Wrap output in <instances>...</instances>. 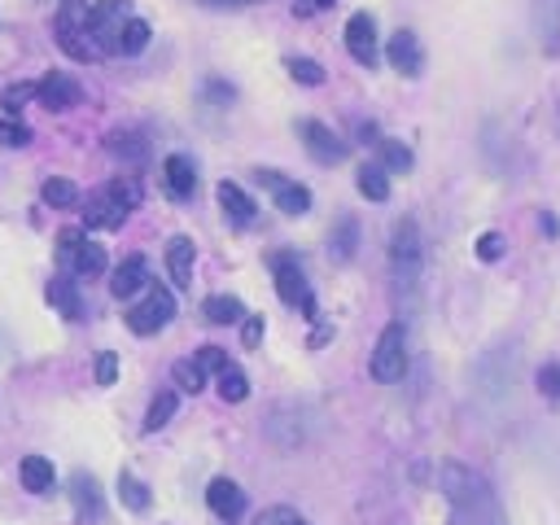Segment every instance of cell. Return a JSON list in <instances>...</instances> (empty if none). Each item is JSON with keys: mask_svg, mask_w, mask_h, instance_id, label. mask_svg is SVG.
<instances>
[{"mask_svg": "<svg viewBox=\"0 0 560 525\" xmlns=\"http://www.w3.org/2000/svg\"><path fill=\"white\" fill-rule=\"evenodd\" d=\"M442 490L451 503V525H508L490 481L464 464H446L442 468Z\"/></svg>", "mask_w": 560, "mask_h": 525, "instance_id": "1", "label": "cell"}, {"mask_svg": "<svg viewBox=\"0 0 560 525\" xmlns=\"http://www.w3.org/2000/svg\"><path fill=\"white\" fill-rule=\"evenodd\" d=\"M136 206H140V184L127 179V175H118V179L101 184V188L88 197L83 223H88V228H122Z\"/></svg>", "mask_w": 560, "mask_h": 525, "instance_id": "2", "label": "cell"}, {"mask_svg": "<svg viewBox=\"0 0 560 525\" xmlns=\"http://www.w3.org/2000/svg\"><path fill=\"white\" fill-rule=\"evenodd\" d=\"M88 13H92L88 0H61L57 22H52L61 52H70V57H79V61H92V57H96V48H92V39H88Z\"/></svg>", "mask_w": 560, "mask_h": 525, "instance_id": "3", "label": "cell"}, {"mask_svg": "<svg viewBox=\"0 0 560 525\" xmlns=\"http://www.w3.org/2000/svg\"><path fill=\"white\" fill-rule=\"evenodd\" d=\"M267 262H271V276H276V293H280V302L298 306L306 319H319L315 293H311V284H306V276H302V267H298V258H293V254H271Z\"/></svg>", "mask_w": 560, "mask_h": 525, "instance_id": "4", "label": "cell"}, {"mask_svg": "<svg viewBox=\"0 0 560 525\" xmlns=\"http://www.w3.org/2000/svg\"><path fill=\"white\" fill-rule=\"evenodd\" d=\"M420 258H424V249H420V228H416V219H398V228H394V236H389V267H394L398 289H411V284H416Z\"/></svg>", "mask_w": 560, "mask_h": 525, "instance_id": "5", "label": "cell"}, {"mask_svg": "<svg viewBox=\"0 0 560 525\" xmlns=\"http://www.w3.org/2000/svg\"><path fill=\"white\" fill-rule=\"evenodd\" d=\"M171 315H175L171 289H166V284H144V298L127 311V328H131L136 337H153V332H162V328L171 324Z\"/></svg>", "mask_w": 560, "mask_h": 525, "instance_id": "6", "label": "cell"}, {"mask_svg": "<svg viewBox=\"0 0 560 525\" xmlns=\"http://www.w3.org/2000/svg\"><path fill=\"white\" fill-rule=\"evenodd\" d=\"M368 372L381 385L402 381V372H407V332H402V324H385V332L376 337V350H372Z\"/></svg>", "mask_w": 560, "mask_h": 525, "instance_id": "7", "label": "cell"}, {"mask_svg": "<svg viewBox=\"0 0 560 525\" xmlns=\"http://www.w3.org/2000/svg\"><path fill=\"white\" fill-rule=\"evenodd\" d=\"M127 18H131V0H101V4H92V13H88V39H92L96 57L101 52H118V35H122Z\"/></svg>", "mask_w": 560, "mask_h": 525, "instance_id": "8", "label": "cell"}, {"mask_svg": "<svg viewBox=\"0 0 560 525\" xmlns=\"http://www.w3.org/2000/svg\"><path fill=\"white\" fill-rule=\"evenodd\" d=\"M298 136H302L306 153H311L315 162H324V166H337V162L350 153V144H346L332 127H324L319 118H302V122H298Z\"/></svg>", "mask_w": 560, "mask_h": 525, "instance_id": "9", "label": "cell"}, {"mask_svg": "<svg viewBox=\"0 0 560 525\" xmlns=\"http://www.w3.org/2000/svg\"><path fill=\"white\" fill-rule=\"evenodd\" d=\"M35 101H39L44 109L61 114V109H74V105L83 101V88H79L74 74H66V70H48V74L35 83Z\"/></svg>", "mask_w": 560, "mask_h": 525, "instance_id": "10", "label": "cell"}, {"mask_svg": "<svg viewBox=\"0 0 560 525\" xmlns=\"http://www.w3.org/2000/svg\"><path fill=\"white\" fill-rule=\"evenodd\" d=\"M61 249L70 254V267H74V276H101V271H105V245L88 241L83 232L66 228V232H61Z\"/></svg>", "mask_w": 560, "mask_h": 525, "instance_id": "11", "label": "cell"}, {"mask_svg": "<svg viewBox=\"0 0 560 525\" xmlns=\"http://www.w3.org/2000/svg\"><path fill=\"white\" fill-rule=\"evenodd\" d=\"M346 52L359 66H376V22H372V13H350V22H346Z\"/></svg>", "mask_w": 560, "mask_h": 525, "instance_id": "12", "label": "cell"}, {"mask_svg": "<svg viewBox=\"0 0 560 525\" xmlns=\"http://www.w3.org/2000/svg\"><path fill=\"white\" fill-rule=\"evenodd\" d=\"M162 184H166V197L188 201V197L197 192V166H192V158L171 153V158L162 162Z\"/></svg>", "mask_w": 560, "mask_h": 525, "instance_id": "13", "label": "cell"}, {"mask_svg": "<svg viewBox=\"0 0 560 525\" xmlns=\"http://www.w3.org/2000/svg\"><path fill=\"white\" fill-rule=\"evenodd\" d=\"M267 188H271V197H276V206L284 210V214H306L311 210V192L302 188V184H293V179H284V175H276V171H254Z\"/></svg>", "mask_w": 560, "mask_h": 525, "instance_id": "14", "label": "cell"}, {"mask_svg": "<svg viewBox=\"0 0 560 525\" xmlns=\"http://www.w3.org/2000/svg\"><path fill=\"white\" fill-rule=\"evenodd\" d=\"M206 503H210V512H214L219 521H236V516L245 512V490H241L232 477H214V481L206 486Z\"/></svg>", "mask_w": 560, "mask_h": 525, "instance_id": "15", "label": "cell"}, {"mask_svg": "<svg viewBox=\"0 0 560 525\" xmlns=\"http://www.w3.org/2000/svg\"><path fill=\"white\" fill-rule=\"evenodd\" d=\"M385 57H389V66L398 70V74H420V66H424V52H420V39L411 35V31H394L389 35V44H385Z\"/></svg>", "mask_w": 560, "mask_h": 525, "instance_id": "16", "label": "cell"}, {"mask_svg": "<svg viewBox=\"0 0 560 525\" xmlns=\"http://www.w3.org/2000/svg\"><path fill=\"white\" fill-rule=\"evenodd\" d=\"M534 35H538V48L547 57L560 52V0H534Z\"/></svg>", "mask_w": 560, "mask_h": 525, "instance_id": "17", "label": "cell"}, {"mask_svg": "<svg viewBox=\"0 0 560 525\" xmlns=\"http://www.w3.org/2000/svg\"><path fill=\"white\" fill-rule=\"evenodd\" d=\"M219 206H223V214H228L236 228H249V223L258 219L254 197H249L241 184H232V179H223V184H219Z\"/></svg>", "mask_w": 560, "mask_h": 525, "instance_id": "18", "label": "cell"}, {"mask_svg": "<svg viewBox=\"0 0 560 525\" xmlns=\"http://www.w3.org/2000/svg\"><path fill=\"white\" fill-rule=\"evenodd\" d=\"M144 284H149V262H144L140 254H131V258H122V262L114 267L109 293H114V298H131V293H140Z\"/></svg>", "mask_w": 560, "mask_h": 525, "instance_id": "19", "label": "cell"}, {"mask_svg": "<svg viewBox=\"0 0 560 525\" xmlns=\"http://www.w3.org/2000/svg\"><path fill=\"white\" fill-rule=\"evenodd\" d=\"M192 258H197V249H192L188 236H171L166 241V271L175 280V289H184L192 280Z\"/></svg>", "mask_w": 560, "mask_h": 525, "instance_id": "20", "label": "cell"}, {"mask_svg": "<svg viewBox=\"0 0 560 525\" xmlns=\"http://www.w3.org/2000/svg\"><path fill=\"white\" fill-rule=\"evenodd\" d=\"M18 481H22V490H31V494H48L52 481H57V468H52L44 455H26V459L18 464Z\"/></svg>", "mask_w": 560, "mask_h": 525, "instance_id": "21", "label": "cell"}, {"mask_svg": "<svg viewBox=\"0 0 560 525\" xmlns=\"http://www.w3.org/2000/svg\"><path fill=\"white\" fill-rule=\"evenodd\" d=\"M201 315H206L210 324H236V319L249 315V311H245V302L232 298V293H210V298L201 302Z\"/></svg>", "mask_w": 560, "mask_h": 525, "instance_id": "22", "label": "cell"}, {"mask_svg": "<svg viewBox=\"0 0 560 525\" xmlns=\"http://www.w3.org/2000/svg\"><path fill=\"white\" fill-rule=\"evenodd\" d=\"M354 184H359V192H363L368 201H385V197H389V171H385L381 162H363L359 175H354Z\"/></svg>", "mask_w": 560, "mask_h": 525, "instance_id": "23", "label": "cell"}, {"mask_svg": "<svg viewBox=\"0 0 560 525\" xmlns=\"http://www.w3.org/2000/svg\"><path fill=\"white\" fill-rule=\"evenodd\" d=\"M48 302H52L66 319H79V315H83V302H79V289H74V280H70V276L48 280Z\"/></svg>", "mask_w": 560, "mask_h": 525, "instance_id": "24", "label": "cell"}, {"mask_svg": "<svg viewBox=\"0 0 560 525\" xmlns=\"http://www.w3.org/2000/svg\"><path fill=\"white\" fill-rule=\"evenodd\" d=\"M354 245H359V223H354V219H337V228H332V236H328L332 262H346V258L354 254Z\"/></svg>", "mask_w": 560, "mask_h": 525, "instance_id": "25", "label": "cell"}, {"mask_svg": "<svg viewBox=\"0 0 560 525\" xmlns=\"http://www.w3.org/2000/svg\"><path fill=\"white\" fill-rule=\"evenodd\" d=\"M149 35H153V31H149V22L131 13V18H127V26H122V35H118V52H127V57L144 52V48H149Z\"/></svg>", "mask_w": 560, "mask_h": 525, "instance_id": "26", "label": "cell"}, {"mask_svg": "<svg viewBox=\"0 0 560 525\" xmlns=\"http://www.w3.org/2000/svg\"><path fill=\"white\" fill-rule=\"evenodd\" d=\"M105 149H109V153H118V158H127V162H140V158L149 153V140H144V136H136V131H114V136L105 140Z\"/></svg>", "mask_w": 560, "mask_h": 525, "instance_id": "27", "label": "cell"}, {"mask_svg": "<svg viewBox=\"0 0 560 525\" xmlns=\"http://www.w3.org/2000/svg\"><path fill=\"white\" fill-rule=\"evenodd\" d=\"M214 389H219V398H223V402H241V398L249 394V381H245V372H241V368H232V363H228V368L214 376Z\"/></svg>", "mask_w": 560, "mask_h": 525, "instance_id": "28", "label": "cell"}, {"mask_svg": "<svg viewBox=\"0 0 560 525\" xmlns=\"http://www.w3.org/2000/svg\"><path fill=\"white\" fill-rule=\"evenodd\" d=\"M175 407H179V394H175V389H162V394L149 402V411H144V429H149V433H158V429L175 416Z\"/></svg>", "mask_w": 560, "mask_h": 525, "instance_id": "29", "label": "cell"}, {"mask_svg": "<svg viewBox=\"0 0 560 525\" xmlns=\"http://www.w3.org/2000/svg\"><path fill=\"white\" fill-rule=\"evenodd\" d=\"M44 201L57 206V210H70V206H79V184L52 175V179H44Z\"/></svg>", "mask_w": 560, "mask_h": 525, "instance_id": "30", "label": "cell"}, {"mask_svg": "<svg viewBox=\"0 0 560 525\" xmlns=\"http://www.w3.org/2000/svg\"><path fill=\"white\" fill-rule=\"evenodd\" d=\"M284 70H289V79H298L306 88H319L324 83V66L311 61V57H284Z\"/></svg>", "mask_w": 560, "mask_h": 525, "instance_id": "31", "label": "cell"}, {"mask_svg": "<svg viewBox=\"0 0 560 525\" xmlns=\"http://www.w3.org/2000/svg\"><path fill=\"white\" fill-rule=\"evenodd\" d=\"M118 499H122L131 512H144V508H149V490H144V481H136L131 472H118Z\"/></svg>", "mask_w": 560, "mask_h": 525, "instance_id": "32", "label": "cell"}, {"mask_svg": "<svg viewBox=\"0 0 560 525\" xmlns=\"http://www.w3.org/2000/svg\"><path fill=\"white\" fill-rule=\"evenodd\" d=\"M74 503H79L83 516H96V512H101V490H96V481H92L88 472L74 477Z\"/></svg>", "mask_w": 560, "mask_h": 525, "instance_id": "33", "label": "cell"}, {"mask_svg": "<svg viewBox=\"0 0 560 525\" xmlns=\"http://www.w3.org/2000/svg\"><path fill=\"white\" fill-rule=\"evenodd\" d=\"M175 381L184 385V394H201L210 376L197 368V359H179V363H175Z\"/></svg>", "mask_w": 560, "mask_h": 525, "instance_id": "34", "label": "cell"}, {"mask_svg": "<svg viewBox=\"0 0 560 525\" xmlns=\"http://www.w3.org/2000/svg\"><path fill=\"white\" fill-rule=\"evenodd\" d=\"M534 385H538V394H542V398L560 402V363H542V368H538V376H534Z\"/></svg>", "mask_w": 560, "mask_h": 525, "instance_id": "35", "label": "cell"}, {"mask_svg": "<svg viewBox=\"0 0 560 525\" xmlns=\"http://www.w3.org/2000/svg\"><path fill=\"white\" fill-rule=\"evenodd\" d=\"M31 96H35V83H13V88H4V92H0V105H4V114H9V118H18L22 101H31Z\"/></svg>", "mask_w": 560, "mask_h": 525, "instance_id": "36", "label": "cell"}, {"mask_svg": "<svg viewBox=\"0 0 560 525\" xmlns=\"http://www.w3.org/2000/svg\"><path fill=\"white\" fill-rule=\"evenodd\" d=\"M381 166L385 171H407L411 166V153L398 140H381Z\"/></svg>", "mask_w": 560, "mask_h": 525, "instance_id": "37", "label": "cell"}, {"mask_svg": "<svg viewBox=\"0 0 560 525\" xmlns=\"http://www.w3.org/2000/svg\"><path fill=\"white\" fill-rule=\"evenodd\" d=\"M192 359H197V368H201L206 376H219V372L228 368V354H223L219 346H201V350H197Z\"/></svg>", "mask_w": 560, "mask_h": 525, "instance_id": "38", "label": "cell"}, {"mask_svg": "<svg viewBox=\"0 0 560 525\" xmlns=\"http://www.w3.org/2000/svg\"><path fill=\"white\" fill-rule=\"evenodd\" d=\"M26 140H31V127H26V122H18V118H0V144L22 149Z\"/></svg>", "mask_w": 560, "mask_h": 525, "instance_id": "39", "label": "cell"}, {"mask_svg": "<svg viewBox=\"0 0 560 525\" xmlns=\"http://www.w3.org/2000/svg\"><path fill=\"white\" fill-rule=\"evenodd\" d=\"M477 258H481V262L503 258V236H499V232H481V236H477Z\"/></svg>", "mask_w": 560, "mask_h": 525, "instance_id": "40", "label": "cell"}, {"mask_svg": "<svg viewBox=\"0 0 560 525\" xmlns=\"http://www.w3.org/2000/svg\"><path fill=\"white\" fill-rule=\"evenodd\" d=\"M114 381H118V354L101 350L96 354V385H114Z\"/></svg>", "mask_w": 560, "mask_h": 525, "instance_id": "41", "label": "cell"}, {"mask_svg": "<svg viewBox=\"0 0 560 525\" xmlns=\"http://www.w3.org/2000/svg\"><path fill=\"white\" fill-rule=\"evenodd\" d=\"M254 525H306V521H302V512H293V508H267Z\"/></svg>", "mask_w": 560, "mask_h": 525, "instance_id": "42", "label": "cell"}, {"mask_svg": "<svg viewBox=\"0 0 560 525\" xmlns=\"http://www.w3.org/2000/svg\"><path fill=\"white\" fill-rule=\"evenodd\" d=\"M262 341V319L254 315V319H245V346H258Z\"/></svg>", "mask_w": 560, "mask_h": 525, "instance_id": "43", "label": "cell"}, {"mask_svg": "<svg viewBox=\"0 0 560 525\" xmlns=\"http://www.w3.org/2000/svg\"><path fill=\"white\" fill-rule=\"evenodd\" d=\"M315 9H332V0H298V13H315Z\"/></svg>", "mask_w": 560, "mask_h": 525, "instance_id": "44", "label": "cell"}, {"mask_svg": "<svg viewBox=\"0 0 560 525\" xmlns=\"http://www.w3.org/2000/svg\"><path fill=\"white\" fill-rule=\"evenodd\" d=\"M214 4H245V0H214Z\"/></svg>", "mask_w": 560, "mask_h": 525, "instance_id": "45", "label": "cell"}]
</instances>
